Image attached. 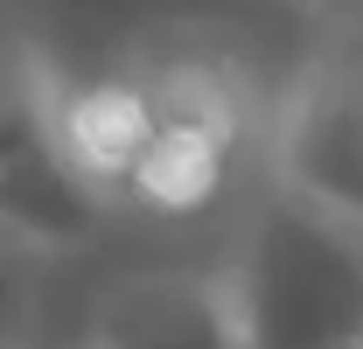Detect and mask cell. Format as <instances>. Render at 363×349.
<instances>
[{
    "label": "cell",
    "instance_id": "cell-3",
    "mask_svg": "<svg viewBox=\"0 0 363 349\" xmlns=\"http://www.w3.org/2000/svg\"><path fill=\"white\" fill-rule=\"evenodd\" d=\"M272 174L363 223V14L335 21L272 119Z\"/></svg>",
    "mask_w": 363,
    "mask_h": 349
},
{
    "label": "cell",
    "instance_id": "cell-6",
    "mask_svg": "<svg viewBox=\"0 0 363 349\" xmlns=\"http://www.w3.org/2000/svg\"><path fill=\"white\" fill-rule=\"evenodd\" d=\"M70 140H77L84 174L105 196L133 189L140 161H147V140H154V105H147L140 77H112V84L70 91Z\"/></svg>",
    "mask_w": 363,
    "mask_h": 349
},
{
    "label": "cell",
    "instance_id": "cell-4",
    "mask_svg": "<svg viewBox=\"0 0 363 349\" xmlns=\"http://www.w3.org/2000/svg\"><path fill=\"white\" fill-rule=\"evenodd\" d=\"M147 105H154V140L140 161L133 189L154 210H203L230 174L238 154V84L210 56H161L133 70Z\"/></svg>",
    "mask_w": 363,
    "mask_h": 349
},
{
    "label": "cell",
    "instance_id": "cell-1",
    "mask_svg": "<svg viewBox=\"0 0 363 349\" xmlns=\"http://www.w3.org/2000/svg\"><path fill=\"white\" fill-rule=\"evenodd\" d=\"M245 343L363 349V223L301 189H272L230 259Z\"/></svg>",
    "mask_w": 363,
    "mask_h": 349
},
{
    "label": "cell",
    "instance_id": "cell-5",
    "mask_svg": "<svg viewBox=\"0 0 363 349\" xmlns=\"http://www.w3.org/2000/svg\"><path fill=\"white\" fill-rule=\"evenodd\" d=\"M91 343L133 349H230L245 343L238 279L217 272H126L91 307Z\"/></svg>",
    "mask_w": 363,
    "mask_h": 349
},
{
    "label": "cell",
    "instance_id": "cell-2",
    "mask_svg": "<svg viewBox=\"0 0 363 349\" xmlns=\"http://www.w3.org/2000/svg\"><path fill=\"white\" fill-rule=\"evenodd\" d=\"M105 189L70 140V91L28 14L0 0V238L28 252H77L105 223Z\"/></svg>",
    "mask_w": 363,
    "mask_h": 349
}]
</instances>
